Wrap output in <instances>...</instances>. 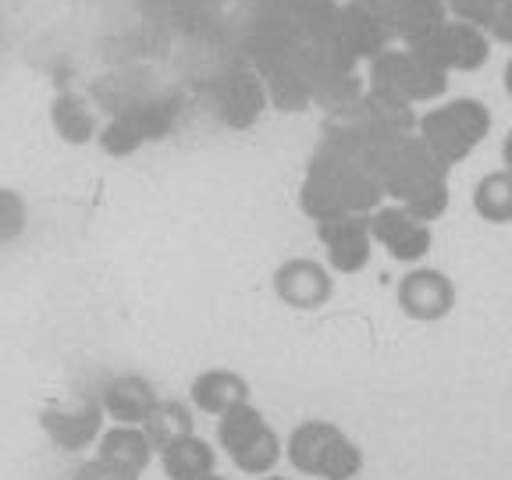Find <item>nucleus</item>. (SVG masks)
<instances>
[{
  "label": "nucleus",
  "instance_id": "nucleus-31",
  "mask_svg": "<svg viewBox=\"0 0 512 480\" xmlns=\"http://www.w3.org/2000/svg\"><path fill=\"white\" fill-rule=\"evenodd\" d=\"M484 32L491 36V43H505L512 47V0H502L498 11L491 15V22L484 25Z\"/></svg>",
  "mask_w": 512,
  "mask_h": 480
},
{
  "label": "nucleus",
  "instance_id": "nucleus-20",
  "mask_svg": "<svg viewBox=\"0 0 512 480\" xmlns=\"http://www.w3.org/2000/svg\"><path fill=\"white\" fill-rule=\"evenodd\" d=\"M50 125H54L57 139L68 146H86L100 136V125H96L93 104L86 96L75 93V89H61L50 104Z\"/></svg>",
  "mask_w": 512,
  "mask_h": 480
},
{
  "label": "nucleus",
  "instance_id": "nucleus-13",
  "mask_svg": "<svg viewBox=\"0 0 512 480\" xmlns=\"http://www.w3.org/2000/svg\"><path fill=\"white\" fill-rule=\"evenodd\" d=\"M317 239L328 253V267L342 278H352L370 267L374 256V235H370L367 214H345L335 221L317 224Z\"/></svg>",
  "mask_w": 512,
  "mask_h": 480
},
{
  "label": "nucleus",
  "instance_id": "nucleus-32",
  "mask_svg": "<svg viewBox=\"0 0 512 480\" xmlns=\"http://www.w3.org/2000/svg\"><path fill=\"white\" fill-rule=\"evenodd\" d=\"M502 168L512 171V128L505 132V139H502Z\"/></svg>",
  "mask_w": 512,
  "mask_h": 480
},
{
  "label": "nucleus",
  "instance_id": "nucleus-6",
  "mask_svg": "<svg viewBox=\"0 0 512 480\" xmlns=\"http://www.w3.org/2000/svg\"><path fill=\"white\" fill-rule=\"evenodd\" d=\"M370 89H381V93L395 96L402 104L416 107L427 104V100H438L445 93L448 72L434 68L406 43H392L377 57H370Z\"/></svg>",
  "mask_w": 512,
  "mask_h": 480
},
{
  "label": "nucleus",
  "instance_id": "nucleus-15",
  "mask_svg": "<svg viewBox=\"0 0 512 480\" xmlns=\"http://www.w3.org/2000/svg\"><path fill=\"white\" fill-rule=\"evenodd\" d=\"M377 11L392 43H413L448 18L445 0H363Z\"/></svg>",
  "mask_w": 512,
  "mask_h": 480
},
{
  "label": "nucleus",
  "instance_id": "nucleus-34",
  "mask_svg": "<svg viewBox=\"0 0 512 480\" xmlns=\"http://www.w3.org/2000/svg\"><path fill=\"white\" fill-rule=\"evenodd\" d=\"M260 480H288V477H278V473H267V477H260Z\"/></svg>",
  "mask_w": 512,
  "mask_h": 480
},
{
  "label": "nucleus",
  "instance_id": "nucleus-1",
  "mask_svg": "<svg viewBox=\"0 0 512 480\" xmlns=\"http://www.w3.org/2000/svg\"><path fill=\"white\" fill-rule=\"evenodd\" d=\"M381 200L384 192L367 157L345 143L335 128H324V139L299 185V210L313 224H320L345 214H370L374 207H381Z\"/></svg>",
  "mask_w": 512,
  "mask_h": 480
},
{
  "label": "nucleus",
  "instance_id": "nucleus-21",
  "mask_svg": "<svg viewBox=\"0 0 512 480\" xmlns=\"http://www.w3.org/2000/svg\"><path fill=\"white\" fill-rule=\"evenodd\" d=\"M89 93H93V104L114 118V114H121L125 107L139 104V100H146L150 93H157V86H153V75L146 72V68H121V72L96 79Z\"/></svg>",
  "mask_w": 512,
  "mask_h": 480
},
{
  "label": "nucleus",
  "instance_id": "nucleus-10",
  "mask_svg": "<svg viewBox=\"0 0 512 480\" xmlns=\"http://www.w3.org/2000/svg\"><path fill=\"white\" fill-rule=\"evenodd\" d=\"M374 246H381L395 264H420L434 246V228L409 214L402 203H381L367 214Z\"/></svg>",
  "mask_w": 512,
  "mask_h": 480
},
{
  "label": "nucleus",
  "instance_id": "nucleus-12",
  "mask_svg": "<svg viewBox=\"0 0 512 480\" xmlns=\"http://www.w3.org/2000/svg\"><path fill=\"white\" fill-rule=\"evenodd\" d=\"M107 413L100 406V399H79L68 406H47L40 413V431L47 434V441L68 456H79L86 448H93L104 434Z\"/></svg>",
  "mask_w": 512,
  "mask_h": 480
},
{
  "label": "nucleus",
  "instance_id": "nucleus-29",
  "mask_svg": "<svg viewBox=\"0 0 512 480\" xmlns=\"http://www.w3.org/2000/svg\"><path fill=\"white\" fill-rule=\"evenodd\" d=\"M445 4H448V15L452 18H463V22H473L484 29L502 0H445Z\"/></svg>",
  "mask_w": 512,
  "mask_h": 480
},
{
  "label": "nucleus",
  "instance_id": "nucleus-14",
  "mask_svg": "<svg viewBox=\"0 0 512 480\" xmlns=\"http://www.w3.org/2000/svg\"><path fill=\"white\" fill-rule=\"evenodd\" d=\"M331 36L349 50L356 61H370L384 47H392V36L384 29V22L377 18L374 8H367L363 0H345L338 4V18L331 25Z\"/></svg>",
  "mask_w": 512,
  "mask_h": 480
},
{
  "label": "nucleus",
  "instance_id": "nucleus-5",
  "mask_svg": "<svg viewBox=\"0 0 512 480\" xmlns=\"http://www.w3.org/2000/svg\"><path fill=\"white\" fill-rule=\"evenodd\" d=\"M178 118H182V100H178L175 93L157 89V93H150L146 100L125 107L121 114H114V118L100 128L96 143H100V150H104L107 157H132L139 146L171 136Z\"/></svg>",
  "mask_w": 512,
  "mask_h": 480
},
{
  "label": "nucleus",
  "instance_id": "nucleus-3",
  "mask_svg": "<svg viewBox=\"0 0 512 480\" xmlns=\"http://www.w3.org/2000/svg\"><path fill=\"white\" fill-rule=\"evenodd\" d=\"M491 125H495V114H491V107L484 100L456 96V100H445V104L420 114L416 118V136L424 139L434 157L452 171L491 136Z\"/></svg>",
  "mask_w": 512,
  "mask_h": 480
},
{
  "label": "nucleus",
  "instance_id": "nucleus-19",
  "mask_svg": "<svg viewBox=\"0 0 512 480\" xmlns=\"http://www.w3.org/2000/svg\"><path fill=\"white\" fill-rule=\"evenodd\" d=\"M96 456L121 466V470H128V473H136V477H143L153 459H157V448L146 438L143 427L114 424V427H104V434L96 441Z\"/></svg>",
  "mask_w": 512,
  "mask_h": 480
},
{
  "label": "nucleus",
  "instance_id": "nucleus-33",
  "mask_svg": "<svg viewBox=\"0 0 512 480\" xmlns=\"http://www.w3.org/2000/svg\"><path fill=\"white\" fill-rule=\"evenodd\" d=\"M502 86H505V93H509V100H512V57L505 61V68H502Z\"/></svg>",
  "mask_w": 512,
  "mask_h": 480
},
{
  "label": "nucleus",
  "instance_id": "nucleus-2",
  "mask_svg": "<svg viewBox=\"0 0 512 480\" xmlns=\"http://www.w3.org/2000/svg\"><path fill=\"white\" fill-rule=\"evenodd\" d=\"M370 171H374L377 185H381L384 200H395L420 221L434 224L445 217L448 200V168L431 153L424 139L409 132L392 143H384L381 150L370 157Z\"/></svg>",
  "mask_w": 512,
  "mask_h": 480
},
{
  "label": "nucleus",
  "instance_id": "nucleus-9",
  "mask_svg": "<svg viewBox=\"0 0 512 480\" xmlns=\"http://www.w3.org/2000/svg\"><path fill=\"white\" fill-rule=\"evenodd\" d=\"M271 292L281 306L296 313L324 310L335 296V271L313 256H288L274 267Z\"/></svg>",
  "mask_w": 512,
  "mask_h": 480
},
{
  "label": "nucleus",
  "instance_id": "nucleus-11",
  "mask_svg": "<svg viewBox=\"0 0 512 480\" xmlns=\"http://www.w3.org/2000/svg\"><path fill=\"white\" fill-rule=\"evenodd\" d=\"M456 281L438 267H413L395 285V306L406 320L438 324L456 310Z\"/></svg>",
  "mask_w": 512,
  "mask_h": 480
},
{
  "label": "nucleus",
  "instance_id": "nucleus-23",
  "mask_svg": "<svg viewBox=\"0 0 512 480\" xmlns=\"http://www.w3.org/2000/svg\"><path fill=\"white\" fill-rule=\"evenodd\" d=\"M143 431L153 441V448L160 452V448H168L175 441L196 434V409H192V402L182 399H157V406L143 420Z\"/></svg>",
  "mask_w": 512,
  "mask_h": 480
},
{
  "label": "nucleus",
  "instance_id": "nucleus-17",
  "mask_svg": "<svg viewBox=\"0 0 512 480\" xmlns=\"http://www.w3.org/2000/svg\"><path fill=\"white\" fill-rule=\"evenodd\" d=\"M253 399V388L249 381L239 374V370H228V367H210L200 370V374L192 377L189 384V402L196 413L203 416H224L228 409L242 406V402Z\"/></svg>",
  "mask_w": 512,
  "mask_h": 480
},
{
  "label": "nucleus",
  "instance_id": "nucleus-24",
  "mask_svg": "<svg viewBox=\"0 0 512 480\" xmlns=\"http://www.w3.org/2000/svg\"><path fill=\"white\" fill-rule=\"evenodd\" d=\"M267 427V416L253 406V402H242V406L228 409L224 416H217V445L228 459H235L242 448H249L260 431Z\"/></svg>",
  "mask_w": 512,
  "mask_h": 480
},
{
  "label": "nucleus",
  "instance_id": "nucleus-26",
  "mask_svg": "<svg viewBox=\"0 0 512 480\" xmlns=\"http://www.w3.org/2000/svg\"><path fill=\"white\" fill-rule=\"evenodd\" d=\"M281 459H285V441L267 424L264 431H260V438L249 448H242L239 456L232 459V466L239 473H246V477H267V473H274V466H278Z\"/></svg>",
  "mask_w": 512,
  "mask_h": 480
},
{
  "label": "nucleus",
  "instance_id": "nucleus-8",
  "mask_svg": "<svg viewBox=\"0 0 512 480\" xmlns=\"http://www.w3.org/2000/svg\"><path fill=\"white\" fill-rule=\"evenodd\" d=\"M207 104L217 125L224 128H253L267 107V89L260 72L253 68H228L214 82H207Z\"/></svg>",
  "mask_w": 512,
  "mask_h": 480
},
{
  "label": "nucleus",
  "instance_id": "nucleus-22",
  "mask_svg": "<svg viewBox=\"0 0 512 480\" xmlns=\"http://www.w3.org/2000/svg\"><path fill=\"white\" fill-rule=\"evenodd\" d=\"M160 466L168 473V480H203L210 473H217V448L200 434L175 441V445L160 448L157 452Z\"/></svg>",
  "mask_w": 512,
  "mask_h": 480
},
{
  "label": "nucleus",
  "instance_id": "nucleus-7",
  "mask_svg": "<svg viewBox=\"0 0 512 480\" xmlns=\"http://www.w3.org/2000/svg\"><path fill=\"white\" fill-rule=\"evenodd\" d=\"M413 47L416 54L431 61L434 68L441 72H459V75H470V72H480L491 57V36L480 25L473 22H463V18H452L448 15L441 25H434L427 36L420 40L406 43Z\"/></svg>",
  "mask_w": 512,
  "mask_h": 480
},
{
  "label": "nucleus",
  "instance_id": "nucleus-28",
  "mask_svg": "<svg viewBox=\"0 0 512 480\" xmlns=\"http://www.w3.org/2000/svg\"><path fill=\"white\" fill-rule=\"evenodd\" d=\"M25 228H29V207H25V196L18 189L0 185V246L22 239Z\"/></svg>",
  "mask_w": 512,
  "mask_h": 480
},
{
  "label": "nucleus",
  "instance_id": "nucleus-18",
  "mask_svg": "<svg viewBox=\"0 0 512 480\" xmlns=\"http://www.w3.org/2000/svg\"><path fill=\"white\" fill-rule=\"evenodd\" d=\"M264 89H267V104H274L285 114H299L306 107H313V82H310V64L303 57H292L285 64H274L264 75Z\"/></svg>",
  "mask_w": 512,
  "mask_h": 480
},
{
  "label": "nucleus",
  "instance_id": "nucleus-4",
  "mask_svg": "<svg viewBox=\"0 0 512 480\" xmlns=\"http://www.w3.org/2000/svg\"><path fill=\"white\" fill-rule=\"evenodd\" d=\"M288 466L313 480H352L363 473V448L331 420H303L285 438Z\"/></svg>",
  "mask_w": 512,
  "mask_h": 480
},
{
  "label": "nucleus",
  "instance_id": "nucleus-25",
  "mask_svg": "<svg viewBox=\"0 0 512 480\" xmlns=\"http://www.w3.org/2000/svg\"><path fill=\"white\" fill-rule=\"evenodd\" d=\"M470 203L484 224H512V171H488L473 185Z\"/></svg>",
  "mask_w": 512,
  "mask_h": 480
},
{
  "label": "nucleus",
  "instance_id": "nucleus-16",
  "mask_svg": "<svg viewBox=\"0 0 512 480\" xmlns=\"http://www.w3.org/2000/svg\"><path fill=\"white\" fill-rule=\"evenodd\" d=\"M100 406H104L107 420L114 424H128V427H143V420L150 416V409L157 406V388L153 381H146L143 374H114L100 384L96 392Z\"/></svg>",
  "mask_w": 512,
  "mask_h": 480
},
{
  "label": "nucleus",
  "instance_id": "nucleus-30",
  "mask_svg": "<svg viewBox=\"0 0 512 480\" xmlns=\"http://www.w3.org/2000/svg\"><path fill=\"white\" fill-rule=\"evenodd\" d=\"M72 480H139V477H136V473L121 470V466L107 463V459L93 456V459H86V463L75 466Z\"/></svg>",
  "mask_w": 512,
  "mask_h": 480
},
{
  "label": "nucleus",
  "instance_id": "nucleus-27",
  "mask_svg": "<svg viewBox=\"0 0 512 480\" xmlns=\"http://www.w3.org/2000/svg\"><path fill=\"white\" fill-rule=\"evenodd\" d=\"M214 4L217 0H139V8H143L146 15H153L157 22H168V25L196 22V18L203 22Z\"/></svg>",
  "mask_w": 512,
  "mask_h": 480
}]
</instances>
